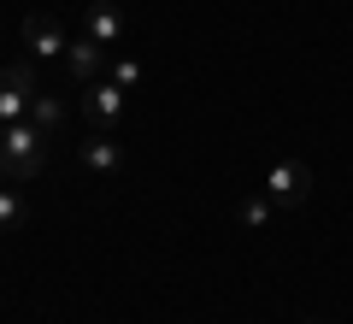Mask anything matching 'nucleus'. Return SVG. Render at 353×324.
<instances>
[{"mask_svg":"<svg viewBox=\"0 0 353 324\" xmlns=\"http://www.w3.org/2000/svg\"><path fill=\"white\" fill-rule=\"evenodd\" d=\"M48 148H53V142L41 136L30 118H18V124H0V165H6V177H12V183H30V177H41V165H48Z\"/></svg>","mask_w":353,"mask_h":324,"instance_id":"1","label":"nucleus"},{"mask_svg":"<svg viewBox=\"0 0 353 324\" xmlns=\"http://www.w3.org/2000/svg\"><path fill=\"white\" fill-rule=\"evenodd\" d=\"M36 65L30 59H12L0 65V124H18V118H30V100H36Z\"/></svg>","mask_w":353,"mask_h":324,"instance_id":"2","label":"nucleus"},{"mask_svg":"<svg viewBox=\"0 0 353 324\" xmlns=\"http://www.w3.org/2000/svg\"><path fill=\"white\" fill-rule=\"evenodd\" d=\"M124 95L130 88H118L112 77H94V83H83V100H77V106H83V118L94 130H112L118 118H124Z\"/></svg>","mask_w":353,"mask_h":324,"instance_id":"3","label":"nucleus"},{"mask_svg":"<svg viewBox=\"0 0 353 324\" xmlns=\"http://www.w3.org/2000/svg\"><path fill=\"white\" fill-rule=\"evenodd\" d=\"M18 41L30 48V59H65V48H71V36H65L48 12H30L24 30H18Z\"/></svg>","mask_w":353,"mask_h":324,"instance_id":"4","label":"nucleus"},{"mask_svg":"<svg viewBox=\"0 0 353 324\" xmlns=\"http://www.w3.org/2000/svg\"><path fill=\"white\" fill-rule=\"evenodd\" d=\"M265 195L277 200V207H301V200L312 195V171H306L301 160H283L277 171L265 177Z\"/></svg>","mask_w":353,"mask_h":324,"instance_id":"5","label":"nucleus"},{"mask_svg":"<svg viewBox=\"0 0 353 324\" xmlns=\"http://www.w3.org/2000/svg\"><path fill=\"white\" fill-rule=\"evenodd\" d=\"M83 36L101 41V48L112 53L118 41H124V6H118V0H94V6L83 12Z\"/></svg>","mask_w":353,"mask_h":324,"instance_id":"6","label":"nucleus"},{"mask_svg":"<svg viewBox=\"0 0 353 324\" xmlns=\"http://www.w3.org/2000/svg\"><path fill=\"white\" fill-rule=\"evenodd\" d=\"M65 71H71L77 83H94V77L106 71V48H101V41H88V36H77L71 48H65Z\"/></svg>","mask_w":353,"mask_h":324,"instance_id":"7","label":"nucleus"},{"mask_svg":"<svg viewBox=\"0 0 353 324\" xmlns=\"http://www.w3.org/2000/svg\"><path fill=\"white\" fill-rule=\"evenodd\" d=\"M77 153H83L88 171H118V165H124V148L112 142V130H94V136H88Z\"/></svg>","mask_w":353,"mask_h":324,"instance_id":"8","label":"nucleus"},{"mask_svg":"<svg viewBox=\"0 0 353 324\" xmlns=\"http://www.w3.org/2000/svg\"><path fill=\"white\" fill-rule=\"evenodd\" d=\"M65 118H71V106H65L59 95H36V100H30V124H36L41 136H48V142H59Z\"/></svg>","mask_w":353,"mask_h":324,"instance_id":"9","label":"nucleus"},{"mask_svg":"<svg viewBox=\"0 0 353 324\" xmlns=\"http://www.w3.org/2000/svg\"><path fill=\"white\" fill-rule=\"evenodd\" d=\"M24 218H30L24 195H18V189L6 183V189H0V230H18V225H24Z\"/></svg>","mask_w":353,"mask_h":324,"instance_id":"10","label":"nucleus"},{"mask_svg":"<svg viewBox=\"0 0 353 324\" xmlns=\"http://www.w3.org/2000/svg\"><path fill=\"white\" fill-rule=\"evenodd\" d=\"M271 207H277V200H271V195H265V189H259V195H248V200H241V207H236V218H241V225H248V230H259L265 218H271Z\"/></svg>","mask_w":353,"mask_h":324,"instance_id":"11","label":"nucleus"},{"mask_svg":"<svg viewBox=\"0 0 353 324\" xmlns=\"http://www.w3.org/2000/svg\"><path fill=\"white\" fill-rule=\"evenodd\" d=\"M112 83H118V88H136V83H141V65H136V59H118V65H112Z\"/></svg>","mask_w":353,"mask_h":324,"instance_id":"12","label":"nucleus"},{"mask_svg":"<svg viewBox=\"0 0 353 324\" xmlns=\"http://www.w3.org/2000/svg\"><path fill=\"white\" fill-rule=\"evenodd\" d=\"M6 183H12V177H6V165H0V189H6Z\"/></svg>","mask_w":353,"mask_h":324,"instance_id":"13","label":"nucleus"},{"mask_svg":"<svg viewBox=\"0 0 353 324\" xmlns=\"http://www.w3.org/2000/svg\"><path fill=\"white\" fill-rule=\"evenodd\" d=\"M312 324H318V318H312Z\"/></svg>","mask_w":353,"mask_h":324,"instance_id":"14","label":"nucleus"}]
</instances>
